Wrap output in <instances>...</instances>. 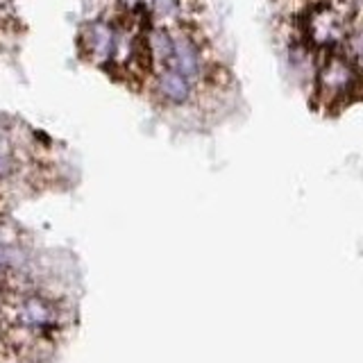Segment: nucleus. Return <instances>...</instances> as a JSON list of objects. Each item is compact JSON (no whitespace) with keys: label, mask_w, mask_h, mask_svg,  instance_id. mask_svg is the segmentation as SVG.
Wrapping results in <instances>:
<instances>
[{"label":"nucleus","mask_w":363,"mask_h":363,"mask_svg":"<svg viewBox=\"0 0 363 363\" xmlns=\"http://www.w3.org/2000/svg\"><path fill=\"white\" fill-rule=\"evenodd\" d=\"M66 327V309L60 300L34 289L14 286L0 318V340L32 338L57 343Z\"/></svg>","instance_id":"f257e3e1"},{"label":"nucleus","mask_w":363,"mask_h":363,"mask_svg":"<svg viewBox=\"0 0 363 363\" xmlns=\"http://www.w3.org/2000/svg\"><path fill=\"white\" fill-rule=\"evenodd\" d=\"M306 89L311 107L329 116L343 113L354 102L363 100V77L343 48L318 55L315 71Z\"/></svg>","instance_id":"f03ea898"},{"label":"nucleus","mask_w":363,"mask_h":363,"mask_svg":"<svg viewBox=\"0 0 363 363\" xmlns=\"http://www.w3.org/2000/svg\"><path fill=\"white\" fill-rule=\"evenodd\" d=\"M155 91H157V96L166 102V105L182 107L193 98V82H191V79H186L182 73L173 71V68H166V71H162L157 75Z\"/></svg>","instance_id":"7ed1b4c3"},{"label":"nucleus","mask_w":363,"mask_h":363,"mask_svg":"<svg viewBox=\"0 0 363 363\" xmlns=\"http://www.w3.org/2000/svg\"><path fill=\"white\" fill-rule=\"evenodd\" d=\"M18 170V164H16V157L11 155L7 147L0 145V186H5L7 182L14 179Z\"/></svg>","instance_id":"20e7f679"},{"label":"nucleus","mask_w":363,"mask_h":363,"mask_svg":"<svg viewBox=\"0 0 363 363\" xmlns=\"http://www.w3.org/2000/svg\"><path fill=\"white\" fill-rule=\"evenodd\" d=\"M0 245H11L9 241V230H7V225L0 220Z\"/></svg>","instance_id":"39448f33"}]
</instances>
